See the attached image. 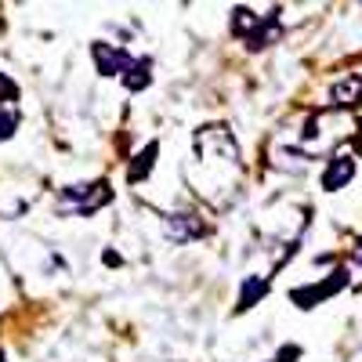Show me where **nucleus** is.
<instances>
[{
    "label": "nucleus",
    "mask_w": 362,
    "mask_h": 362,
    "mask_svg": "<svg viewBox=\"0 0 362 362\" xmlns=\"http://www.w3.org/2000/svg\"><path fill=\"white\" fill-rule=\"evenodd\" d=\"M148 62H131V69L124 73V83H127V90H141V87H148Z\"/></svg>",
    "instance_id": "9"
},
{
    "label": "nucleus",
    "mask_w": 362,
    "mask_h": 362,
    "mask_svg": "<svg viewBox=\"0 0 362 362\" xmlns=\"http://www.w3.org/2000/svg\"><path fill=\"white\" fill-rule=\"evenodd\" d=\"M15 98H18V87L8 76H0V102H15Z\"/></svg>",
    "instance_id": "12"
},
{
    "label": "nucleus",
    "mask_w": 362,
    "mask_h": 362,
    "mask_svg": "<svg viewBox=\"0 0 362 362\" xmlns=\"http://www.w3.org/2000/svg\"><path fill=\"white\" fill-rule=\"evenodd\" d=\"M167 232H170V239H199L203 235V225H199V218H192V214H170L167 218Z\"/></svg>",
    "instance_id": "5"
},
{
    "label": "nucleus",
    "mask_w": 362,
    "mask_h": 362,
    "mask_svg": "<svg viewBox=\"0 0 362 362\" xmlns=\"http://www.w3.org/2000/svg\"><path fill=\"white\" fill-rule=\"evenodd\" d=\"M18 131V112L15 109H0V141H8Z\"/></svg>",
    "instance_id": "11"
},
{
    "label": "nucleus",
    "mask_w": 362,
    "mask_h": 362,
    "mask_svg": "<svg viewBox=\"0 0 362 362\" xmlns=\"http://www.w3.org/2000/svg\"><path fill=\"white\" fill-rule=\"evenodd\" d=\"M257 25H261V18H254L250 8H235V37H250Z\"/></svg>",
    "instance_id": "10"
},
{
    "label": "nucleus",
    "mask_w": 362,
    "mask_h": 362,
    "mask_svg": "<svg viewBox=\"0 0 362 362\" xmlns=\"http://www.w3.org/2000/svg\"><path fill=\"white\" fill-rule=\"evenodd\" d=\"M355 264H362V239H358V247H355Z\"/></svg>",
    "instance_id": "14"
},
{
    "label": "nucleus",
    "mask_w": 362,
    "mask_h": 362,
    "mask_svg": "<svg viewBox=\"0 0 362 362\" xmlns=\"http://www.w3.org/2000/svg\"><path fill=\"white\" fill-rule=\"evenodd\" d=\"M264 293H268V283H264L261 276H247L243 290H239V312H243V308H254Z\"/></svg>",
    "instance_id": "7"
},
{
    "label": "nucleus",
    "mask_w": 362,
    "mask_h": 362,
    "mask_svg": "<svg viewBox=\"0 0 362 362\" xmlns=\"http://www.w3.org/2000/svg\"><path fill=\"white\" fill-rule=\"evenodd\" d=\"M112 192L105 181H90V185H76V189H66V206H73L76 214H95L102 203H109Z\"/></svg>",
    "instance_id": "1"
},
{
    "label": "nucleus",
    "mask_w": 362,
    "mask_h": 362,
    "mask_svg": "<svg viewBox=\"0 0 362 362\" xmlns=\"http://www.w3.org/2000/svg\"><path fill=\"white\" fill-rule=\"evenodd\" d=\"M276 37H279V22H276V15H268V18H261V25L247 37V44H250V51H261V47H268Z\"/></svg>",
    "instance_id": "6"
},
{
    "label": "nucleus",
    "mask_w": 362,
    "mask_h": 362,
    "mask_svg": "<svg viewBox=\"0 0 362 362\" xmlns=\"http://www.w3.org/2000/svg\"><path fill=\"white\" fill-rule=\"evenodd\" d=\"M95 62H98V73L102 76H116V73H127L131 69V58L124 51L109 47V44H95Z\"/></svg>",
    "instance_id": "4"
},
{
    "label": "nucleus",
    "mask_w": 362,
    "mask_h": 362,
    "mask_svg": "<svg viewBox=\"0 0 362 362\" xmlns=\"http://www.w3.org/2000/svg\"><path fill=\"white\" fill-rule=\"evenodd\" d=\"M344 286H348V272L337 268L329 279H322V283H315V286H305V290H293L290 297L297 300V308H315L319 300H326L329 293H337V290H344Z\"/></svg>",
    "instance_id": "2"
},
{
    "label": "nucleus",
    "mask_w": 362,
    "mask_h": 362,
    "mask_svg": "<svg viewBox=\"0 0 362 362\" xmlns=\"http://www.w3.org/2000/svg\"><path fill=\"white\" fill-rule=\"evenodd\" d=\"M156 153H160V145H156V141H153V145H145V153L134 160V167H127V177H131V181H141L148 170H153V160H156Z\"/></svg>",
    "instance_id": "8"
},
{
    "label": "nucleus",
    "mask_w": 362,
    "mask_h": 362,
    "mask_svg": "<svg viewBox=\"0 0 362 362\" xmlns=\"http://www.w3.org/2000/svg\"><path fill=\"white\" fill-rule=\"evenodd\" d=\"M297 355H300V348H293V344H286V348H283V351L276 355V362H293Z\"/></svg>",
    "instance_id": "13"
},
{
    "label": "nucleus",
    "mask_w": 362,
    "mask_h": 362,
    "mask_svg": "<svg viewBox=\"0 0 362 362\" xmlns=\"http://www.w3.org/2000/svg\"><path fill=\"white\" fill-rule=\"evenodd\" d=\"M0 362H4V355H0Z\"/></svg>",
    "instance_id": "15"
},
{
    "label": "nucleus",
    "mask_w": 362,
    "mask_h": 362,
    "mask_svg": "<svg viewBox=\"0 0 362 362\" xmlns=\"http://www.w3.org/2000/svg\"><path fill=\"white\" fill-rule=\"evenodd\" d=\"M351 177H355V160L351 156H337V160H329V167L322 170V189L337 192V189L348 185Z\"/></svg>",
    "instance_id": "3"
}]
</instances>
